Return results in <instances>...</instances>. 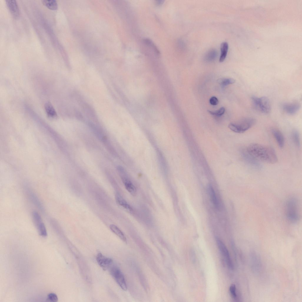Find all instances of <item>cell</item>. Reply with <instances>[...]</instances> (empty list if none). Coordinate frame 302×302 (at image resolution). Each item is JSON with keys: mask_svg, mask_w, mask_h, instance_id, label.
Masks as SVG:
<instances>
[{"mask_svg": "<svg viewBox=\"0 0 302 302\" xmlns=\"http://www.w3.org/2000/svg\"><path fill=\"white\" fill-rule=\"evenodd\" d=\"M246 150L249 154L259 161L274 164L278 161L275 150L270 146L253 143L249 145Z\"/></svg>", "mask_w": 302, "mask_h": 302, "instance_id": "cell-1", "label": "cell"}, {"mask_svg": "<svg viewBox=\"0 0 302 302\" xmlns=\"http://www.w3.org/2000/svg\"><path fill=\"white\" fill-rule=\"evenodd\" d=\"M255 122V119L252 117H245L236 122L230 123L228 127L232 131L242 133L249 129Z\"/></svg>", "mask_w": 302, "mask_h": 302, "instance_id": "cell-2", "label": "cell"}, {"mask_svg": "<svg viewBox=\"0 0 302 302\" xmlns=\"http://www.w3.org/2000/svg\"><path fill=\"white\" fill-rule=\"evenodd\" d=\"M286 209V216L288 220L292 223L296 222L299 216L297 201L296 198L291 197L288 200Z\"/></svg>", "mask_w": 302, "mask_h": 302, "instance_id": "cell-3", "label": "cell"}, {"mask_svg": "<svg viewBox=\"0 0 302 302\" xmlns=\"http://www.w3.org/2000/svg\"><path fill=\"white\" fill-rule=\"evenodd\" d=\"M251 99L254 105L261 112L265 114H268L270 112L271 106L269 100L267 97H258L253 96Z\"/></svg>", "mask_w": 302, "mask_h": 302, "instance_id": "cell-4", "label": "cell"}, {"mask_svg": "<svg viewBox=\"0 0 302 302\" xmlns=\"http://www.w3.org/2000/svg\"><path fill=\"white\" fill-rule=\"evenodd\" d=\"M108 270L111 275L121 288L124 290H126L127 286L125 279L119 268L113 263Z\"/></svg>", "mask_w": 302, "mask_h": 302, "instance_id": "cell-5", "label": "cell"}, {"mask_svg": "<svg viewBox=\"0 0 302 302\" xmlns=\"http://www.w3.org/2000/svg\"><path fill=\"white\" fill-rule=\"evenodd\" d=\"M32 216L34 222L40 235L43 237H47V229L39 214L36 211H34L32 213Z\"/></svg>", "mask_w": 302, "mask_h": 302, "instance_id": "cell-6", "label": "cell"}, {"mask_svg": "<svg viewBox=\"0 0 302 302\" xmlns=\"http://www.w3.org/2000/svg\"><path fill=\"white\" fill-rule=\"evenodd\" d=\"M241 153L242 158L248 164L256 169H260L261 168V165L259 161L249 154L246 149H242Z\"/></svg>", "mask_w": 302, "mask_h": 302, "instance_id": "cell-7", "label": "cell"}, {"mask_svg": "<svg viewBox=\"0 0 302 302\" xmlns=\"http://www.w3.org/2000/svg\"><path fill=\"white\" fill-rule=\"evenodd\" d=\"M216 242L219 248L224 257L228 267L231 269H233V264L226 246L218 238H216Z\"/></svg>", "mask_w": 302, "mask_h": 302, "instance_id": "cell-8", "label": "cell"}, {"mask_svg": "<svg viewBox=\"0 0 302 302\" xmlns=\"http://www.w3.org/2000/svg\"><path fill=\"white\" fill-rule=\"evenodd\" d=\"M96 260L98 264L104 270H108L113 263L112 259L105 256L101 253L97 254Z\"/></svg>", "mask_w": 302, "mask_h": 302, "instance_id": "cell-9", "label": "cell"}, {"mask_svg": "<svg viewBox=\"0 0 302 302\" xmlns=\"http://www.w3.org/2000/svg\"><path fill=\"white\" fill-rule=\"evenodd\" d=\"M5 1L8 8L13 17L15 19L18 18L20 15V12L16 1L14 0H6Z\"/></svg>", "mask_w": 302, "mask_h": 302, "instance_id": "cell-10", "label": "cell"}, {"mask_svg": "<svg viewBox=\"0 0 302 302\" xmlns=\"http://www.w3.org/2000/svg\"><path fill=\"white\" fill-rule=\"evenodd\" d=\"M300 104L298 103H285L283 106V110L287 114L293 115L296 113L299 110Z\"/></svg>", "mask_w": 302, "mask_h": 302, "instance_id": "cell-11", "label": "cell"}, {"mask_svg": "<svg viewBox=\"0 0 302 302\" xmlns=\"http://www.w3.org/2000/svg\"><path fill=\"white\" fill-rule=\"evenodd\" d=\"M115 198L117 203L122 208L129 213L133 212L132 208L119 194H116Z\"/></svg>", "mask_w": 302, "mask_h": 302, "instance_id": "cell-12", "label": "cell"}, {"mask_svg": "<svg viewBox=\"0 0 302 302\" xmlns=\"http://www.w3.org/2000/svg\"><path fill=\"white\" fill-rule=\"evenodd\" d=\"M44 109L45 113L49 118L54 119L57 117V112L51 103L49 102H46L44 104Z\"/></svg>", "mask_w": 302, "mask_h": 302, "instance_id": "cell-13", "label": "cell"}, {"mask_svg": "<svg viewBox=\"0 0 302 302\" xmlns=\"http://www.w3.org/2000/svg\"><path fill=\"white\" fill-rule=\"evenodd\" d=\"M271 131L278 146L280 148L283 147L284 145L285 139L282 132L279 130L274 129H272Z\"/></svg>", "mask_w": 302, "mask_h": 302, "instance_id": "cell-14", "label": "cell"}, {"mask_svg": "<svg viewBox=\"0 0 302 302\" xmlns=\"http://www.w3.org/2000/svg\"><path fill=\"white\" fill-rule=\"evenodd\" d=\"M208 190L212 202L216 208L219 209V203L213 187L211 185H209L208 187Z\"/></svg>", "mask_w": 302, "mask_h": 302, "instance_id": "cell-15", "label": "cell"}, {"mask_svg": "<svg viewBox=\"0 0 302 302\" xmlns=\"http://www.w3.org/2000/svg\"><path fill=\"white\" fill-rule=\"evenodd\" d=\"M123 181L125 187L128 192L133 196L136 195L137 193L136 188L131 181L126 178H123Z\"/></svg>", "mask_w": 302, "mask_h": 302, "instance_id": "cell-16", "label": "cell"}, {"mask_svg": "<svg viewBox=\"0 0 302 302\" xmlns=\"http://www.w3.org/2000/svg\"><path fill=\"white\" fill-rule=\"evenodd\" d=\"M110 230L114 234L119 237L121 240L124 242H127V239L122 231L116 225L114 224H111L109 226Z\"/></svg>", "mask_w": 302, "mask_h": 302, "instance_id": "cell-17", "label": "cell"}, {"mask_svg": "<svg viewBox=\"0 0 302 302\" xmlns=\"http://www.w3.org/2000/svg\"><path fill=\"white\" fill-rule=\"evenodd\" d=\"M228 47V43L226 42H223L221 43L220 46L221 53L219 59L220 62H223L224 60L227 55Z\"/></svg>", "mask_w": 302, "mask_h": 302, "instance_id": "cell-18", "label": "cell"}, {"mask_svg": "<svg viewBox=\"0 0 302 302\" xmlns=\"http://www.w3.org/2000/svg\"><path fill=\"white\" fill-rule=\"evenodd\" d=\"M28 195L32 202L40 210H43V206L36 195L31 191L28 193Z\"/></svg>", "mask_w": 302, "mask_h": 302, "instance_id": "cell-19", "label": "cell"}, {"mask_svg": "<svg viewBox=\"0 0 302 302\" xmlns=\"http://www.w3.org/2000/svg\"><path fill=\"white\" fill-rule=\"evenodd\" d=\"M42 2L44 6L50 10H56L58 9V4L55 0H43Z\"/></svg>", "mask_w": 302, "mask_h": 302, "instance_id": "cell-20", "label": "cell"}, {"mask_svg": "<svg viewBox=\"0 0 302 302\" xmlns=\"http://www.w3.org/2000/svg\"><path fill=\"white\" fill-rule=\"evenodd\" d=\"M217 81L219 84L225 86L234 83L235 80L232 78H221L218 79Z\"/></svg>", "mask_w": 302, "mask_h": 302, "instance_id": "cell-21", "label": "cell"}, {"mask_svg": "<svg viewBox=\"0 0 302 302\" xmlns=\"http://www.w3.org/2000/svg\"><path fill=\"white\" fill-rule=\"evenodd\" d=\"M292 137L294 144L297 146L300 145V138L299 132L296 130H293L291 134Z\"/></svg>", "mask_w": 302, "mask_h": 302, "instance_id": "cell-22", "label": "cell"}, {"mask_svg": "<svg viewBox=\"0 0 302 302\" xmlns=\"http://www.w3.org/2000/svg\"><path fill=\"white\" fill-rule=\"evenodd\" d=\"M225 111V109L224 107H222L219 110L215 111H212L208 110V112L210 114L217 116H221L224 113Z\"/></svg>", "mask_w": 302, "mask_h": 302, "instance_id": "cell-23", "label": "cell"}, {"mask_svg": "<svg viewBox=\"0 0 302 302\" xmlns=\"http://www.w3.org/2000/svg\"><path fill=\"white\" fill-rule=\"evenodd\" d=\"M47 300L50 302H57L58 301V296L55 293H50L48 295Z\"/></svg>", "mask_w": 302, "mask_h": 302, "instance_id": "cell-24", "label": "cell"}, {"mask_svg": "<svg viewBox=\"0 0 302 302\" xmlns=\"http://www.w3.org/2000/svg\"><path fill=\"white\" fill-rule=\"evenodd\" d=\"M229 291L232 297L234 299L237 298L236 288L234 284H232L229 288Z\"/></svg>", "mask_w": 302, "mask_h": 302, "instance_id": "cell-25", "label": "cell"}, {"mask_svg": "<svg viewBox=\"0 0 302 302\" xmlns=\"http://www.w3.org/2000/svg\"><path fill=\"white\" fill-rule=\"evenodd\" d=\"M210 104L212 105H216L219 103V101L217 98L215 96H212L209 99Z\"/></svg>", "mask_w": 302, "mask_h": 302, "instance_id": "cell-26", "label": "cell"}, {"mask_svg": "<svg viewBox=\"0 0 302 302\" xmlns=\"http://www.w3.org/2000/svg\"><path fill=\"white\" fill-rule=\"evenodd\" d=\"M210 52L209 53V54H208V56H209L207 57L208 58V59L211 60H213L215 57V55L216 54V52L214 51H212Z\"/></svg>", "mask_w": 302, "mask_h": 302, "instance_id": "cell-27", "label": "cell"}, {"mask_svg": "<svg viewBox=\"0 0 302 302\" xmlns=\"http://www.w3.org/2000/svg\"><path fill=\"white\" fill-rule=\"evenodd\" d=\"M163 1H156V4L158 5H160L162 4L164 2Z\"/></svg>", "mask_w": 302, "mask_h": 302, "instance_id": "cell-28", "label": "cell"}]
</instances>
